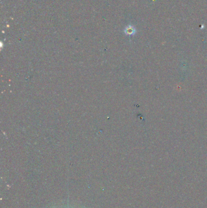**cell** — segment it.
<instances>
[{
  "label": "cell",
  "mask_w": 207,
  "mask_h": 208,
  "mask_svg": "<svg viewBox=\"0 0 207 208\" xmlns=\"http://www.w3.org/2000/svg\"><path fill=\"white\" fill-rule=\"evenodd\" d=\"M135 27L132 25H128L125 29V33L128 35H133L135 34Z\"/></svg>",
  "instance_id": "1"
}]
</instances>
